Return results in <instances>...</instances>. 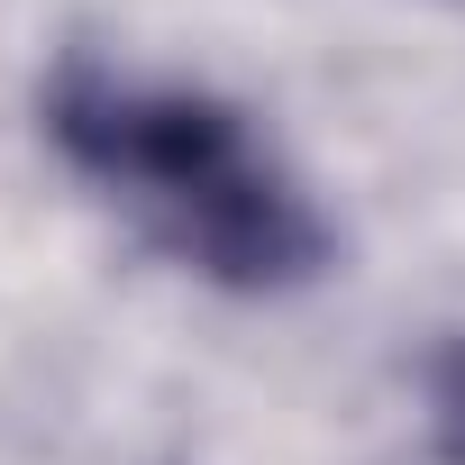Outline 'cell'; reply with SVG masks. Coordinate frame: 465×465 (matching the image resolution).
Returning <instances> with one entry per match:
<instances>
[{"label": "cell", "instance_id": "obj_1", "mask_svg": "<svg viewBox=\"0 0 465 465\" xmlns=\"http://www.w3.org/2000/svg\"><path fill=\"white\" fill-rule=\"evenodd\" d=\"M46 137L155 256L219 292H302L338 256L311 183L238 101L201 83L74 55L46 83Z\"/></svg>", "mask_w": 465, "mask_h": 465}, {"label": "cell", "instance_id": "obj_2", "mask_svg": "<svg viewBox=\"0 0 465 465\" xmlns=\"http://www.w3.org/2000/svg\"><path fill=\"white\" fill-rule=\"evenodd\" d=\"M429 429H438V456L465 465V338L429 356Z\"/></svg>", "mask_w": 465, "mask_h": 465}]
</instances>
